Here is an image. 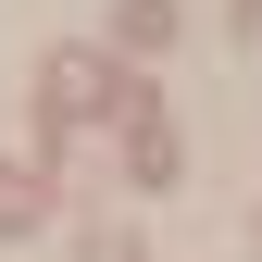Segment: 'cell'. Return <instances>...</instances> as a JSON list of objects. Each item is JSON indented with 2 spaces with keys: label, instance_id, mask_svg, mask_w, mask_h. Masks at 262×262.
Here are the masks:
<instances>
[{
  "label": "cell",
  "instance_id": "1",
  "mask_svg": "<svg viewBox=\"0 0 262 262\" xmlns=\"http://www.w3.org/2000/svg\"><path fill=\"white\" fill-rule=\"evenodd\" d=\"M38 100H50V125H62V113H88V100H100V75H88V62H50V75H38Z\"/></svg>",
  "mask_w": 262,
  "mask_h": 262
},
{
  "label": "cell",
  "instance_id": "2",
  "mask_svg": "<svg viewBox=\"0 0 262 262\" xmlns=\"http://www.w3.org/2000/svg\"><path fill=\"white\" fill-rule=\"evenodd\" d=\"M175 38V0H125V50H162Z\"/></svg>",
  "mask_w": 262,
  "mask_h": 262
},
{
  "label": "cell",
  "instance_id": "3",
  "mask_svg": "<svg viewBox=\"0 0 262 262\" xmlns=\"http://www.w3.org/2000/svg\"><path fill=\"white\" fill-rule=\"evenodd\" d=\"M25 212H38V187H25V175H0V225H25Z\"/></svg>",
  "mask_w": 262,
  "mask_h": 262
}]
</instances>
